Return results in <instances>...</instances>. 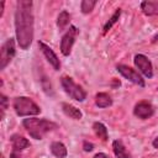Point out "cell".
I'll return each mask as SVG.
<instances>
[{
  "instance_id": "obj_1",
  "label": "cell",
  "mask_w": 158,
  "mask_h": 158,
  "mask_svg": "<svg viewBox=\"0 0 158 158\" xmlns=\"http://www.w3.org/2000/svg\"><path fill=\"white\" fill-rule=\"evenodd\" d=\"M33 2L19 0L15 10V35L21 49H28L33 41Z\"/></svg>"
},
{
  "instance_id": "obj_2",
  "label": "cell",
  "mask_w": 158,
  "mask_h": 158,
  "mask_svg": "<svg viewBox=\"0 0 158 158\" xmlns=\"http://www.w3.org/2000/svg\"><path fill=\"white\" fill-rule=\"evenodd\" d=\"M22 126L27 131V133L35 139H42L48 132L58 128V125L47 118H37L28 117L22 121Z\"/></svg>"
},
{
  "instance_id": "obj_3",
  "label": "cell",
  "mask_w": 158,
  "mask_h": 158,
  "mask_svg": "<svg viewBox=\"0 0 158 158\" xmlns=\"http://www.w3.org/2000/svg\"><path fill=\"white\" fill-rule=\"evenodd\" d=\"M12 107L16 112L17 116L20 117H25V116H35L38 115L41 112L40 106L31 99L27 96H17L14 99L12 102Z\"/></svg>"
},
{
  "instance_id": "obj_4",
  "label": "cell",
  "mask_w": 158,
  "mask_h": 158,
  "mask_svg": "<svg viewBox=\"0 0 158 158\" xmlns=\"http://www.w3.org/2000/svg\"><path fill=\"white\" fill-rule=\"evenodd\" d=\"M60 84H62L63 90L70 99H73L75 101H84L86 99L85 90L79 84H77L70 77H62Z\"/></svg>"
},
{
  "instance_id": "obj_5",
  "label": "cell",
  "mask_w": 158,
  "mask_h": 158,
  "mask_svg": "<svg viewBox=\"0 0 158 158\" xmlns=\"http://www.w3.org/2000/svg\"><path fill=\"white\" fill-rule=\"evenodd\" d=\"M15 54H16L15 41L14 38H9L2 43L1 49H0V69L1 70H4L7 67V64H10Z\"/></svg>"
},
{
  "instance_id": "obj_6",
  "label": "cell",
  "mask_w": 158,
  "mask_h": 158,
  "mask_svg": "<svg viewBox=\"0 0 158 158\" xmlns=\"http://www.w3.org/2000/svg\"><path fill=\"white\" fill-rule=\"evenodd\" d=\"M79 35V30L75 26H69L67 32L63 35L60 40V52L63 56H69L73 48V44L75 43V40Z\"/></svg>"
},
{
  "instance_id": "obj_7",
  "label": "cell",
  "mask_w": 158,
  "mask_h": 158,
  "mask_svg": "<svg viewBox=\"0 0 158 158\" xmlns=\"http://www.w3.org/2000/svg\"><path fill=\"white\" fill-rule=\"evenodd\" d=\"M116 69H117V72L125 78V79H127L128 81H131V83H133V84H136V85H138V86H141V88H143L146 84H144V79L141 77V74L137 72V70H135L133 68H131V67H128V65H125V64H118L117 67H116Z\"/></svg>"
},
{
  "instance_id": "obj_8",
  "label": "cell",
  "mask_w": 158,
  "mask_h": 158,
  "mask_svg": "<svg viewBox=\"0 0 158 158\" xmlns=\"http://www.w3.org/2000/svg\"><path fill=\"white\" fill-rule=\"evenodd\" d=\"M133 63L136 65V68L139 70L141 74H143L146 78H152L153 77V65L152 62L148 59V57H146L144 54H136L133 58Z\"/></svg>"
},
{
  "instance_id": "obj_9",
  "label": "cell",
  "mask_w": 158,
  "mask_h": 158,
  "mask_svg": "<svg viewBox=\"0 0 158 158\" xmlns=\"http://www.w3.org/2000/svg\"><path fill=\"white\" fill-rule=\"evenodd\" d=\"M38 47H40L41 52L43 53L44 58L48 60V63L53 67V69L54 70H59L60 69V62H59V58L57 57V54L54 53V51L42 41H38Z\"/></svg>"
},
{
  "instance_id": "obj_10",
  "label": "cell",
  "mask_w": 158,
  "mask_h": 158,
  "mask_svg": "<svg viewBox=\"0 0 158 158\" xmlns=\"http://www.w3.org/2000/svg\"><path fill=\"white\" fill-rule=\"evenodd\" d=\"M154 114V107L148 101H139L133 107V115L141 120H146L152 117Z\"/></svg>"
},
{
  "instance_id": "obj_11",
  "label": "cell",
  "mask_w": 158,
  "mask_h": 158,
  "mask_svg": "<svg viewBox=\"0 0 158 158\" xmlns=\"http://www.w3.org/2000/svg\"><path fill=\"white\" fill-rule=\"evenodd\" d=\"M10 141H11V144H12V149L15 152L22 151V149H25L30 146L28 139L25 138L23 136H20V135H12L10 137Z\"/></svg>"
},
{
  "instance_id": "obj_12",
  "label": "cell",
  "mask_w": 158,
  "mask_h": 158,
  "mask_svg": "<svg viewBox=\"0 0 158 158\" xmlns=\"http://www.w3.org/2000/svg\"><path fill=\"white\" fill-rule=\"evenodd\" d=\"M141 10L147 16H156L158 15V1L144 0L141 2Z\"/></svg>"
},
{
  "instance_id": "obj_13",
  "label": "cell",
  "mask_w": 158,
  "mask_h": 158,
  "mask_svg": "<svg viewBox=\"0 0 158 158\" xmlns=\"http://www.w3.org/2000/svg\"><path fill=\"white\" fill-rule=\"evenodd\" d=\"M62 110L67 116H69L73 120H80L83 117V112L78 107H75V106H73V105H70L68 102H63L62 104Z\"/></svg>"
},
{
  "instance_id": "obj_14",
  "label": "cell",
  "mask_w": 158,
  "mask_h": 158,
  "mask_svg": "<svg viewBox=\"0 0 158 158\" xmlns=\"http://www.w3.org/2000/svg\"><path fill=\"white\" fill-rule=\"evenodd\" d=\"M112 151L117 158H131V154L128 153V151L120 139H115L112 142Z\"/></svg>"
},
{
  "instance_id": "obj_15",
  "label": "cell",
  "mask_w": 158,
  "mask_h": 158,
  "mask_svg": "<svg viewBox=\"0 0 158 158\" xmlns=\"http://www.w3.org/2000/svg\"><path fill=\"white\" fill-rule=\"evenodd\" d=\"M95 105L100 109H105L112 105V99L106 93H98L95 95Z\"/></svg>"
},
{
  "instance_id": "obj_16",
  "label": "cell",
  "mask_w": 158,
  "mask_h": 158,
  "mask_svg": "<svg viewBox=\"0 0 158 158\" xmlns=\"http://www.w3.org/2000/svg\"><path fill=\"white\" fill-rule=\"evenodd\" d=\"M51 152L54 157L57 158H64L67 157L68 154V151H67V147L62 143V142H52L51 143Z\"/></svg>"
},
{
  "instance_id": "obj_17",
  "label": "cell",
  "mask_w": 158,
  "mask_h": 158,
  "mask_svg": "<svg viewBox=\"0 0 158 158\" xmlns=\"http://www.w3.org/2000/svg\"><path fill=\"white\" fill-rule=\"evenodd\" d=\"M93 130L95 132V135L101 139V141H107L109 139V133H107V128L102 122H94L93 123Z\"/></svg>"
},
{
  "instance_id": "obj_18",
  "label": "cell",
  "mask_w": 158,
  "mask_h": 158,
  "mask_svg": "<svg viewBox=\"0 0 158 158\" xmlns=\"http://www.w3.org/2000/svg\"><path fill=\"white\" fill-rule=\"evenodd\" d=\"M69 22H70V14H69L68 11L63 10V11L58 15V19H57V26H58V28H59L60 31L65 30L67 26L69 25Z\"/></svg>"
},
{
  "instance_id": "obj_19",
  "label": "cell",
  "mask_w": 158,
  "mask_h": 158,
  "mask_svg": "<svg viewBox=\"0 0 158 158\" xmlns=\"http://www.w3.org/2000/svg\"><path fill=\"white\" fill-rule=\"evenodd\" d=\"M120 16H121V9H116V11L112 14V16L109 19V21L104 25V28H102V33L105 35V33H107L109 32V30H111V27L118 21V19H120Z\"/></svg>"
},
{
  "instance_id": "obj_20",
  "label": "cell",
  "mask_w": 158,
  "mask_h": 158,
  "mask_svg": "<svg viewBox=\"0 0 158 158\" xmlns=\"http://www.w3.org/2000/svg\"><path fill=\"white\" fill-rule=\"evenodd\" d=\"M95 5H96L95 0H83L80 2V10H81L83 14H89L94 10Z\"/></svg>"
},
{
  "instance_id": "obj_21",
  "label": "cell",
  "mask_w": 158,
  "mask_h": 158,
  "mask_svg": "<svg viewBox=\"0 0 158 158\" xmlns=\"http://www.w3.org/2000/svg\"><path fill=\"white\" fill-rule=\"evenodd\" d=\"M0 107H1V118H4L5 111L7 109V98L4 94L0 95Z\"/></svg>"
},
{
  "instance_id": "obj_22",
  "label": "cell",
  "mask_w": 158,
  "mask_h": 158,
  "mask_svg": "<svg viewBox=\"0 0 158 158\" xmlns=\"http://www.w3.org/2000/svg\"><path fill=\"white\" fill-rule=\"evenodd\" d=\"M83 148H84L85 152H90V151L94 149V144H93V143H89V142H86V141H84V143H83Z\"/></svg>"
},
{
  "instance_id": "obj_23",
  "label": "cell",
  "mask_w": 158,
  "mask_h": 158,
  "mask_svg": "<svg viewBox=\"0 0 158 158\" xmlns=\"http://www.w3.org/2000/svg\"><path fill=\"white\" fill-rule=\"evenodd\" d=\"M94 158H109V156L105 154V153H102V152H100V153H96L94 156Z\"/></svg>"
},
{
  "instance_id": "obj_24",
  "label": "cell",
  "mask_w": 158,
  "mask_h": 158,
  "mask_svg": "<svg viewBox=\"0 0 158 158\" xmlns=\"http://www.w3.org/2000/svg\"><path fill=\"white\" fill-rule=\"evenodd\" d=\"M10 158H21V157H20V154H19L17 152H15V151H12V153L10 154Z\"/></svg>"
},
{
  "instance_id": "obj_25",
  "label": "cell",
  "mask_w": 158,
  "mask_h": 158,
  "mask_svg": "<svg viewBox=\"0 0 158 158\" xmlns=\"http://www.w3.org/2000/svg\"><path fill=\"white\" fill-rule=\"evenodd\" d=\"M4 6H5V1H1V4H0V17L2 16V12H4Z\"/></svg>"
},
{
  "instance_id": "obj_26",
  "label": "cell",
  "mask_w": 158,
  "mask_h": 158,
  "mask_svg": "<svg viewBox=\"0 0 158 158\" xmlns=\"http://www.w3.org/2000/svg\"><path fill=\"white\" fill-rule=\"evenodd\" d=\"M153 147H154V148H158V137L153 141Z\"/></svg>"
},
{
  "instance_id": "obj_27",
  "label": "cell",
  "mask_w": 158,
  "mask_h": 158,
  "mask_svg": "<svg viewBox=\"0 0 158 158\" xmlns=\"http://www.w3.org/2000/svg\"><path fill=\"white\" fill-rule=\"evenodd\" d=\"M156 41H158V33H157V35H156V36L152 38V42H156Z\"/></svg>"
}]
</instances>
